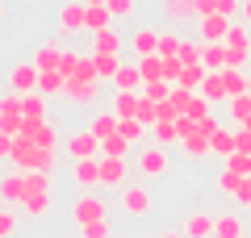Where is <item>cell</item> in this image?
Instances as JSON below:
<instances>
[{"instance_id":"obj_1","label":"cell","mask_w":251,"mask_h":238,"mask_svg":"<svg viewBox=\"0 0 251 238\" xmlns=\"http://www.w3.org/2000/svg\"><path fill=\"white\" fill-rule=\"evenodd\" d=\"M54 155H59V150H42V146H34V142L17 138V155H13V163H17L21 171H50L54 167Z\"/></svg>"},{"instance_id":"obj_2","label":"cell","mask_w":251,"mask_h":238,"mask_svg":"<svg viewBox=\"0 0 251 238\" xmlns=\"http://www.w3.org/2000/svg\"><path fill=\"white\" fill-rule=\"evenodd\" d=\"M21 130H25L21 92H9V96H0V134H9V138H21Z\"/></svg>"},{"instance_id":"obj_3","label":"cell","mask_w":251,"mask_h":238,"mask_svg":"<svg viewBox=\"0 0 251 238\" xmlns=\"http://www.w3.org/2000/svg\"><path fill=\"white\" fill-rule=\"evenodd\" d=\"M109 217V213H105V201H100V196H92V192H80V196H75V201H72V221H75V226H92V221H105Z\"/></svg>"},{"instance_id":"obj_4","label":"cell","mask_w":251,"mask_h":238,"mask_svg":"<svg viewBox=\"0 0 251 238\" xmlns=\"http://www.w3.org/2000/svg\"><path fill=\"white\" fill-rule=\"evenodd\" d=\"M226 54H230V67H243V71H247V59H251V34H247V21H234V29L226 34Z\"/></svg>"},{"instance_id":"obj_5","label":"cell","mask_w":251,"mask_h":238,"mask_svg":"<svg viewBox=\"0 0 251 238\" xmlns=\"http://www.w3.org/2000/svg\"><path fill=\"white\" fill-rule=\"evenodd\" d=\"M67 159H72V163H80V159H100V138L92 130L67 134Z\"/></svg>"},{"instance_id":"obj_6","label":"cell","mask_w":251,"mask_h":238,"mask_svg":"<svg viewBox=\"0 0 251 238\" xmlns=\"http://www.w3.org/2000/svg\"><path fill=\"white\" fill-rule=\"evenodd\" d=\"M168 150L163 146H147V150H138V176L143 180H159V176H168Z\"/></svg>"},{"instance_id":"obj_7","label":"cell","mask_w":251,"mask_h":238,"mask_svg":"<svg viewBox=\"0 0 251 238\" xmlns=\"http://www.w3.org/2000/svg\"><path fill=\"white\" fill-rule=\"evenodd\" d=\"M159 29H134V34H130V38H126V46H130V54H134V63L138 59H151V54H159Z\"/></svg>"},{"instance_id":"obj_8","label":"cell","mask_w":251,"mask_h":238,"mask_svg":"<svg viewBox=\"0 0 251 238\" xmlns=\"http://www.w3.org/2000/svg\"><path fill=\"white\" fill-rule=\"evenodd\" d=\"M38 75H42V71L34 67V59H21V63L9 67V84H13V92H21V96H25V92H38Z\"/></svg>"},{"instance_id":"obj_9","label":"cell","mask_w":251,"mask_h":238,"mask_svg":"<svg viewBox=\"0 0 251 238\" xmlns=\"http://www.w3.org/2000/svg\"><path fill=\"white\" fill-rule=\"evenodd\" d=\"M21 138H25V142H34V146H42V150H59V138H63V134L54 130L50 121H25Z\"/></svg>"},{"instance_id":"obj_10","label":"cell","mask_w":251,"mask_h":238,"mask_svg":"<svg viewBox=\"0 0 251 238\" xmlns=\"http://www.w3.org/2000/svg\"><path fill=\"white\" fill-rule=\"evenodd\" d=\"M151 192H147L143 184H126L122 188V209L130 213V217H147V213H151Z\"/></svg>"},{"instance_id":"obj_11","label":"cell","mask_w":251,"mask_h":238,"mask_svg":"<svg viewBox=\"0 0 251 238\" xmlns=\"http://www.w3.org/2000/svg\"><path fill=\"white\" fill-rule=\"evenodd\" d=\"M63 96L72 100L75 109H92L97 105V84H92V79H67V88H63Z\"/></svg>"},{"instance_id":"obj_12","label":"cell","mask_w":251,"mask_h":238,"mask_svg":"<svg viewBox=\"0 0 251 238\" xmlns=\"http://www.w3.org/2000/svg\"><path fill=\"white\" fill-rule=\"evenodd\" d=\"M230 29H234V17H222V13L201 17V42H226Z\"/></svg>"},{"instance_id":"obj_13","label":"cell","mask_w":251,"mask_h":238,"mask_svg":"<svg viewBox=\"0 0 251 238\" xmlns=\"http://www.w3.org/2000/svg\"><path fill=\"white\" fill-rule=\"evenodd\" d=\"M72 180L84 188V192H92V188H100V159H80L72 167Z\"/></svg>"},{"instance_id":"obj_14","label":"cell","mask_w":251,"mask_h":238,"mask_svg":"<svg viewBox=\"0 0 251 238\" xmlns=\"http://www.w3.org/2000/svg\"><path fill=\"white\" fill-rule=\"evenodd\" d=\"M0 201H4V205H21V201H25V171L0 176Z\"/></svg>"},{"instance_id":"obj_15","label":"cell","mask_w":251,"mask_h":238,"mask_svg":"<svg viewBox=\"0 0 251 238\" xmlns=\"http://www.w3.org/2000/svg\"><path fill=\"white\" fill-rule=\"evenodd\" d=\"M126 176H130L126 159H109V155H100V184H109V188H126Z\"/></svg>"},{"instance_id":"obj_16","label":"cell","mask_w":251,"mask_h":238,"mask_svg":"<svg viewBox=\"0 0 251 238\" xmlns=\"http://www.w3.org/2000/svg\"><path fill=\"white\" fill-rule=\"evenodd\" d=\"M117 125H122V117H117L113 109H97V113H92V121H88V130L105 142V138H113V134H117Z\"/></svg>"},{"instance_id":"obj_17","label":"cell","mask_w":251,"mask_h":238,"mask_svg":"<svg viewBox=\"0 0 251 238\" xmlns=\"http://www.w3.org/2000/svg\"><path fill=\"white\" fill-rule=\"evenodd\" d=\"M126 50V38L117 34V29H100V34H92V54H122Z\"/></svg>"},{"instance_id":"obj_18","label":"cell","mask_w":251,"mask_h":238,"mask_svg":"<svg viewBox=\"0 0 251 238\" xmlns=\"http://www.w3.org/2000/svg\"><path fill=\"white\" fill-rule=\"evenodd\" d=\"M201 63H205V71H226V67H230L226 42H205V46H201Z\"/></svg>"},{"instance_id":"obj_19","label":"cell","mask_w":251,"mask_h":238,"mask_svg":"<svg viewBox=\"0 0 251 238\" xmlns=\"http://www.w3.org/2000/svg\"><path fill=\"white\" fill-rule=\"evenodd\" d=\"M201 96H205L209 105H226V100H230V92H226V79H222V71H209V75H205V84H201Z\"/></svg>"},{"instance_id":"obj_20","label":"cell","mask_w":251,"mask_h":238,"mask_svg":"<svg viewBox=\"0 0 251 238\" xmlns=\"http://www.w3.org/2000/svg\"><path fill=\"white\" fill-rule=\"evenodd\" d=\"M59 25L67 29V34H80V29H88V25H84V0L63 4V9H59Z\"/></svg>"},{"instance_id":"obj_21","label":"cell","mask_w":251,"mask_h":238,"mask_svg":"<svg viewBox=\"0 0 251 238\" xmlns=\"http://www.w3.org/2000/svg\"><path fill=\"white\" fill-rule=\"evenodd\" d=\"M84 25H88V34L113 29V13H109L105 4H84Z\"/></svg>"},{"instance_id":"obj_22","label":"cell","mask_w":251,"mask_h":238,"mask_svg":"<svg viewBox=\"0 0 251 238\" xmlns=\"http://www.w3.org/2000/svg\"><path fill=\"white\" fill-rule=\"evenodd\" d=\"M214 226H218V217H209V213H188L184 217L188 238H214Z\"/></svg>"},{"instance_id":"obj_23","label":"cell","mask_w":251,"mask_h":238,"mask_svg":"<svg viewBox=\"0 0 251 238\" xmlns=\"http://www.w3.org/2000/svg\"><path fill=\"white\" fill-rule=\"evenodd\" d=\"M222 79H226V92H230V100H234V96H247V92H251V71H243V67H226Z\"/></svg>"},{"instance_id":"obj_24","label":"cell","mask_w":251,"mask_h":238,"mask_svg":"<svg viewBox=\"0 0 251 238\" xmlns=\"http://www.w3.org/2000/svg\"><path fill=\"white\" fill-rule=\"evenodd\" d=\"M117 92H143V71H138V63H122V71H117Z\"/></svg>"},{"instance_id":"obj_25","label":"cell","mask_w":251,"mask_h":238,"mask_svg":"<svg viewBox=\"0 0 251 238\" xmlns=\"http://www.w3.org/2000/svg\"><path fill=\"white\" fill-rule=\"evenodd\" d=\"M239 9H243V0H197V17H214V13L234 17Z\"/></svg>"},{"instance_id":"obj_26","label":"cell","mask_w":251,"mask_h":238,"mask_svg":"<svg viewBox=\"0 0 251 238\" xmlns=\"http://www.w3.org/2000/svg\"><path fill=\"white\" fill-rule=\"evenodd\" d=\"M138 71H143V84H168V63L159 59V54H151V59H138Z\"/></svg>"},{"instance_id":"obj_27","label":"cell","mask_w":251,"mask_h":238,"mask_svg":"<svg viewBox=\"0 0 251 238\" xmlns=\"http://www.w3.org/2000/svg\"><path fill=\"white\" fill-rule=\"evenodd\" d=\"M59 63H63V46H54V42L38 46V54H34V67L38 71H59Z\"/></svg>"},{"instance_id":"obj_28","label":"cell","mask_w":251,"mask_h":238,"mask_svg":"<svg viewBox=\"0 0 251 238\" xmlns=\"http://www.w3.org/2000/svg\"><path fill=\"white\" fill-rule=\"evenodd\" d=\"M159 9L168 21H184V17H197V0H163Z\"/></svg>"},{"instance_id":"obj_29","label":"cell","mask_w":251,"mask_h":238,"mask_svg":"<svg viewBox=\"0 0 251 238\" xmlns=\"http://www.w3.org/2000/svg\"><path fill=\"white\" fill-rule=\"evenodd\" d=\"M21 113H25V121H46V96L42 92H25L21 96Z\"/></svg>"},{"instance_id":"obj_30","label":"cell","mask_w":251,"mask_h":238,"mask_svg":"<svg viewBox=\"0 0 251 238\" xmlns=\"http://www.w3.org/2000/svg\"><path fill=\"white\" fill-rule=\"evenodd\" d=\"M226 113H230L234 130H239V125H247V121H251V92H247V96H234V100H226Z\"/></svg>"},{"instance_id":"obj_31","label":"cell","mask_w":251,"mask_h":238,"mask_svg":"<svg viewBox=\"0 0 251 238\" xmlns=\"http://www.w3.org/2000/svg\"><path fill=\"white\" fill-rule=\"evenodd\" d=\"M63 88H67V75H63V71H42V75H38V92H42V96H59Z\"/></svg>"},{"instance_id":"obj_32","label":"cell","mask_w":251,"mask_h":238,"mask_svg":"<svg viewBox=\"0 0 251 238\" xmlns=\"http://www.w3.org/2000/svg\"><path fill=\"white\" fill-rule=\"evenodd\" d=\"M247 230H243V217H234V213H222L214 226V238H243Z\"/></svg>"},{"instance_id":"obj_33","label":"cell","mask_w":251,"mask_h":238,"mask_svg":"<svg viewBox=\"0 0 251 238\" xmlns=\"http://www.w3.org/2000/svg\"><path fill=\"white\" fill-rule=\"evenodd\" d=\"M205 75H209V71L201 67V63H197V67H184V71H180V79H176V88H184V92H201Z\"/></svg>"},{"instance_id":"obj_34","label":"cell","mask_w":251,"mask_h":238,"mask_svg":"<svg viewBox=\"0 0 251 238\" xmlns=\"http://www.w3.org/2000/svg\"><path fill=\"white\" fill-rule=\"evenodd\" d=\"M209 146H214L218 155L230 159V155H234V130H230V125H218V130L209 134Z\"/></svg>"},{"instance_id":"obj_35","label":"cell","mask_w":251,"mask_h":238,"mask_svg":"<svg viewBox=\"0 0 251 238\" xmlns=\"http://www.w3.org/2000/svg\"><path fill=\"white\" fill-rule=\"evenodd\" d=\"M134 117H138V121L147 125V130H151V125L159 121V105H155L151 96H143V92H138V105H134Z\"/></svg>"},{"instance_id":"obj_36","label":"cell","mask_w":251,"mask_h":238,"mask_svg":"<svg viewBox=\"0 0 251 238\" xmlns=\"http://www.w3.org/2000/svg\"><path fill=\"white\" fill-rule=\"evenodd\" d=\"M97 59V79H117L122 71V54H92Z\"/></svg>"},{"instance_id":"obj_37","label":"cell","mask_w":251,"mask_h":238,"mask_svg":"<svg viewBox=\"0 0 251 238\" xmlns=\"http://www.w3.org/2000/svg\"><path fill=\"white\" fill-rule=\"evenodd\" d=\"M50 192V171H25V196Z\"/></svg>"},{"instance_id":"obj_38","label":"cell","mask_w":251,"mask_h":238,"mask_svg":"<svg viewBox=\"0 0 251 238\" xmlns=\"http://www.w3.org/2000/svg\"><path fill=\"white\" fill-rule=\"evenodd\" d=\"M21 213H25V217H46V213H50V196H25V201H21Z\"/></svg>"},{"instance_id":"obj_39","label":"cell","mask_w":251,"mask_h":238,"mask_svg":"<svg viewBox=\"0 0 251 238\" xmlns=\"http://www.w3.org/2000/svg\"><path fill=\"white\" fill-rule=\"evenodd\" d=\"M117 134H122V138H126V142H130V146H134V142H138V138H147V125H143V121H138V117H126V121H122V125H117Z\"/></svg>"},{"instance_id":"obj_40","label":"cell","mask_w":251,"mask_h":238,"mask_svg":"<svg viewBox=\"0 0 251 238\" xmlns=\"http://www.w3.org/2000/svg\"><path fill=\"white\" fill-rule=\"evenodd\" d=\"M134 105H138V92H117V96H113V113L122 117V121H126V117H134Z\"/></svg>"},{"instance_id":"obj_41","label":"cell","mask_w":251,"mask_h":238,"mask_svg":"<svg viewBox=\"0 0 251 238\" xmlns=\"http://www.w3.org/2000/svg\"><path fill=\"white\" fill-rule=\"evenodd\" d=\"M180 50H184V38L180 34H163L159 38V59H180Z\"/></svg>"},{"instance_id":"obj_42","label":"cell","mask_w":251,"mask_h":238,"mask_svg":"<svg viewBox=\"0 0 251 238\" xmlns=\"http://www.w3.org/2000/svg\"><path fill=\"white\" fill-rule=\"evenodd\" d=\"M151 134L159 138V146H172V142H180V130H176V121H155V125H151Z\"/></svg>"},{"instance_id":"obj_43","label":"cell","mask_w":251,"mask_h":238,"mask_svg":"<svg viewBox=\"0 0 251 238\" xmlns=\"http://www.w3.org/2000/svg\"><path fill=\"white\" fill-rule=\"evenodd\" d=\"M126 150H130V142H126L122 134H113V138L100 142V155H109V159H126Z\"/></svg>"},{"instance_id":"obj_44","label":"cell","mask_w":251,"mask_h":238,"mask_svg":"<svg viewBox=\"0 0 251 238\" xmlns=\"http://www.w3.org/2000/svg\"><path fill=\"white\" fill-rule=\"evenodd\" d=\"M201 46H205V42H193V38H184V50H180V63H184V67H197V63H201ZM201 67H205V63H201Z\"/></svg>"},{"instance_id":"obj_45","label":"cell","mask_w":251,"mask_h":238,"mask_svg":"<svg viewBox=\"0 0 251 238\" xmlns=\"http://www.w3.org/2000/svg\"><path fill=\"white\" fill-rule=\"evenodd\" d=\"M226 171H234L239 180H251V155H230L226 159Z\"/></svg>"},{"instance_id":"obj_46","label":"cell","mask_w":251,"mask_h":238,"mask_svg":"<svg viewBox=\"0 0 251 238\" xmlns=\"http://www.w3.org/2000/svg\"><path fill=\"white\" fill-rule=\"evenodd\" d=\"M172 88H176V84H163V79H159V84H143V96H151L155 105H163V100L172 96Z\"/></svg>"},{"instance_id":"obj_47","label":"cell","mask_w":251,"mask_h":238,"mask_svg":"<svg viewBox=\"0 0 251 238\" xmlns=\"http://www.w3.org/2000/svg\"><path fill=\"white\" fill-rule=\"evenodd\" d=\"M13 234H17V213L0 205V238H13Z\"/></svg>"},{"instance_id":"obj_48","label":"cell","mask_w":251,"mask_h":238,"mask_svg":"<svg viewBox=\"0 0 251 238\" xmlns=\"http://www.w3.org/2000/svg\"><path fill=\"white\" fill-rule=\"evenodd\" d=\"M80 59H84V54H75L72 46H67V50H63V63H59V71H63V75H67V79H72L75 71H80Z\"/></svg>"},{"instance_id":"obj_49","label":"cell","mask_w":251,"mask_h":238,"mask_svg":"<svg viewBox=\"0 0 251 238\" xmlns=\"http://www.w3.org/2000/svg\"><path fill=\"white\" fill-rule=\"evenodd\" d=\"M75 79H92V84H100V79H97V59H92V54H84V59H80V71H75Z\"/></svg>"},{"instance_id":"obj_50","label":"cell","mask_w":251,"mask_h":238,"mask_svg":"<svg viewBox=\"0 0 251 238\" xmlns=\"http://www.w3.org/2000/svg\"><path fill=\"white\" fill-rule=\"evenodd\" d=\"M230 196H234V205H243V209H251V180H239Z\"/></svg>"},{"instance_id":"obj_51","label":"cell","mask_w":251,"mask_h":238,"mask_svg":"<svg viewBox=\"0 0 251 238\" xmlns=\"http://www.w3.org/2000/svg\"><path fill=\"white\" fill-rule=\"evenodd\" d=\"M105 9L113 13V17H130V13H134V0H105Z\"/></svg>"},{"instance_id":"obj_52","label":"cell","mask_w":251,"mask_h":238,"mask_svg":"<svg viewBox=\"0 0 251 238\" xmlns=\"http://www.w3.org/2000/svg\"><path fill=\"white\" fill-rule=\"evenodd\" d=\"M234 155H251V130H234Z\"/></svg>"},{"instance_id":"obj_53","label":"cell","mask_w":251,"mask_h":238,"mask_svg":"<svg viewBox=\"0 0 251 238\" xmlns=\"http://www.w3.org/2000/svg\"><path fill=\"white\" fill-rule=\"evenodd\" d=\"M80 234H84V238H109V217H105V221H92V226H84Z\"/></svg>"},{"instance_id":"obj_54","label":"cell","mask_w":251,"mask_h":238,"mask_svg":"<svg viewBox=\"0 0 251 238\" xmlns=\"http://www.w3.org/2000/svg\"><path fill=\"white\" fill-rule=\"evenodd\" d=\"M13 155H17V138L0 134V159H13Z\"/></svg>"},{"instance_id":"obj_55","label":"cell","mask_w":251,"mask_h":238,"mask_svg":"<svg viewBox=\"0 0 251 238\" xmlns=\"http://www.w3.org/2000/svg\"><path fill=\"white\" fill-rule=\"evenodd\" d=\"M159 238H188L184 230H159Z\"/></svg>"},{"instance_id":"obj_56","label":"cell","mask_w":251,"mask_h":238,"mask_svg":"<svg viewBox=\"0 0 251 238\" xmlns=\"http://www.w3.org/2000/svg\"><path fill=\"white\" fill-rule=\"evenodd\" d=\"M239 13H243V21L251 25V0H243V9H239Z\"/></svg>"},{"instance_id":"obj_57","label":"cell","mask_w":251,"mask_h":238,"mask_svg":"<svg viewBox=\"0 0 251 238\" xmlns=\"http://www.w3.org/2000/svg\"><path fill=\"white\" fill-rule=\"evenodd\" d=\"M84 4H105V0H84Z\"/></svg>"},{"instance_id":"obj_58","label":"cell","mask_w":251,"mask_h":238,"mask_svg":"<svg viewBox=\"0 0 251 238\" xmlns=\"http://www.w3.org/2000/svg\"><path fill=\"white\" fill-rule=\"evenodd\" d=\"M0 13H4V4H0Z\"/></svg>"}]
</instances>
